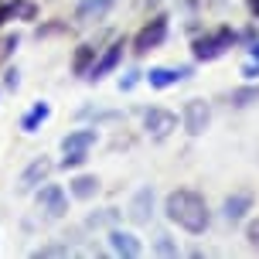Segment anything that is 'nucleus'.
I'll list each match as a JSON object with an SVG mask.
<instances>
[{
    "label": "nucleus",
    "instance_id": "nucleus-17",
    "mask_svg": "<svg viewBox=\"0 0 259 259\" xmlns=\"http://www.w3.org/2000/svg\"><path fill=\"white\" fill-rule=\"evenodd\" d=\"M92 65H96V48H92V45H78L75 58H72V72H75V75H89Z\"/></svg>",
    "mask_w": 259,
    "mask_h": 259
},
{
    "label": "nucleus",
    "instance_id": "nucleus-6",
    "mask_svg": "<svg viewBox=\"0 0 259 259\" xmlns=\"http://www.w3.org/2000/svg\"><path fill=\"white\" fill-rule=\"evenodd\" d=\"M38 208L48 215V219H65L68 215V194H65L62 184H48L38 191Z\"/></svg>",
    "mask_w": 259,
    "mask_h": 259
},
{
    "label": "nucleus",
    "instance_id": "nucleus-13",
    "mask_svg": "<svg viewBox=\"0 0 259 259\" xmlns=\"http://www.w3.org/2000/svg\"><path fill=\"white\" fill-rule=\"evenodd\" d=\"M48 116H52V103H45V99H41V103H34L24 113L21 130H24V133H38V126H45V123H48Z\"/></svg>",
    "mask_w": 259,
    "mask_h": 259
},
{
    "label": "nucleus",
    "instance_id": "nucleus-24",
    "mask_svg": "<svg viewBox=\"0 0 259 259\" xmlns=\"http://www.w3.org/2000/svg\"><path fill=\"white\" fill-rule=\"evenodd\" d=\"M17 82H21V78H17V68H11V72L4 75V85H7V89H17Z\"/></svg>",
    "mask_w": 259,
    "mask_h": 259
},
{
    "label": "nucleus",
    "instance_id": "nucleus-8",
    "mask_svg": "<svg viewBox=\"0 0 259 259\" xmlns=\"http://www.w3.org/2000/svg\"><path fill=\"white\" fill-rule=\"evenodd\" d=\"M123 48H126V41L116 38V41H113V45H109V48H106L103 55H99V58H96V65L89 68V75H85V78H96V82H99V78H106V75H109V72H113V68H116L119 62H123Z\"/></svg>",
    "mask_w": 259,
    "mask_h": 259
},
{
    "label": "nucleus",
    "instance_id": "nucleus-14",
    "mask_svg": "<svg viewBox=\"0 0 259 259\" xmlns=\"http://www.w3.org/2000/svg\"><path fill=\"white\" fill-rule=\"evenodd\" d=\"M68 191L75 194L78 201H89V198H96V191H99V178H96V174H78V178L68 181Z\"/></svg>",
    "mask_w": 259,
    "mask_h": 259
},
{
    "label": "nucleus",
    "instance_id": "nucleus-20",
    "mask_svg": "<svg viewBox=\"0 0 259 259\" xmlns=\"http://www.w3.org/2000/svg\"><path fill=\"white\" fill-rule=\"evenodd\" d=\"M252 99H259V89H235L232 92V106H246Z\"/></svg>",
    "mask_w": 259,
    "mask_h": 259
},
{
    "label": "nucleus",
    "instance_id": "nucleus-22",
    "mask_svg": "<svg viewBox=\"0 0 259 259\" xmlns=\"http://www.w3.org/2000/svg\"><path fill=\"white\" fill-rule=\"evenodd\" d=\"M246 239H249V246H256V249H259V219H252V222H249Z\"/></svg>",
    "mask_w": 259,
    "mask_h": 259
},
{
    "label": "nucleus",
    "instance_id": "nucleus-12",
    "mask_svg": "<svg viewBox=\"0 0 259 259\" xmlns=\"http://www.w3.org/2000/svg\"><path fill=\"white\" fill-rule=\"evenodd\" d=\"M113 4L116 0H82L75 7V17L82 21V24H92V21H103L106 14L113 11Z\"/></svg>",
    "mask_w": 259,
    "mask_h": 259
},
{
    "label": "nucleus",
    "instance_id": "nucleus-16",
    "mask_svg": "<svg viewBox=\"0 0 259 259\" xmlns=\"http://www.w3.org/2000/svg\"><path fill=\"white\" fill-rule=\"evenodd\" d=\"M249 208H252V194H232V198H225V219L242 222Z\"/></svg>",
    "mask_w": 259,
    "mask_h": 259
},
{
    "label": "nucleus",
    "instance_id": "nucleus-15",
    "mask_svg": "<svg viewBox=\"0 0 259 259\" xmlns=\"http://www.w3.org/2000/svg\"><path fill=\"white\" fill-rule=\"evenodd\" d=\"M150 208H154V191L150 188H140L133 205H130V219L133 222H150Z\"/></svg>",
    "mask_w": 259,
    "mask_h": 259
},
{
    "label": "nucleus",
    "instance_id": "nucleus-18",
    "mask_svg": "<svg viewBox=\"0 0 259 259\" xmlns=\"http://www.w3.org/2000/svg\"><path fill=\"white\" fill-rule=\"evenodd\" d=\"M68 252H72L68 246H41V249H34L31 256L34 259H48V256H68Z\"/></svg>",
    "mask_w": 259,
    "mask_h": 259
},
{
    "label": "nucleus",
    "instance_id": "nucleus-10",
    "mask_svg": "<svg viewBox=\"0 0 259 259\" xmlns=\"http://www.w3.org/2000/svg\"><path fill=\"white\" fill-rule=\"evenodd\" d=\"M52 160L48 157H38V160H31V167L21 174V191H31V188H38V184L48 181V174H52Z\"/></svg>",
    "mask_w": 259,
    "mask_h": 259
},
{
    "label": "nucleus",
    "instance_id": "nucleus-9",
    "mask_svg": "<svg viewBox=\"0 0 259 259\" xmlns=\"http://www.w3.org/2000/svg\"><path fill=\"white\" fill-rule=\"evenodd\" d=\"M109 246H113L116 256H126V259H137L143 252L140 239H137L133 232H123V229H113V232H109Z\"/></svg>",
    "mask_w": 259,
    "mask_h": 259
},
{
    "label": "nucleus",
    "instance_id": "nucleus-2",
    "mask_svg": "<svg viewBox=\"0 0 259 259\" xmlns=\"http://www.w3.org/2000/svg\"><path fill=\"white\" fill-rule=\"evenodd\" d=\"M99 143V130L96 126H85V130H72L68 137H62V167H82L85 160H89V150Z\"/></svg>",
    "mask_w": 259,
    "mask_h": 259
},
{
    "label": "nucleus",
    "instance_id": "nucleus-19",
    "mask_svg": "<svg viewBox=\"0 0 259 259\" xmlns=\"http://www.w3.org/2000/svg\"><path fill=\"white\" fill-rule=\"evenodd\" d=\"M24 17V21H34V14H38V7L34 4H27V0H14V17Z\"/></svg>",
    "mask_w": 259,
    "mask_h": 259
},
{
    "label": "nucleus",
    "instance_id": "nucleus-23",
    "mask_svg": "<svg viewBox=\"0 0 259 259\" xmlns=\"http://www.w3.org/2000/svg\"><path fill=\"white\" fill-rule=\"evenodd\" d=\"M11 17H14V4H4V7H0V27L7 24Z\"/></svg>",
    "mask_w": 259,
    "mask_h": 259
},
{
    "label": "nucleus",
    "instance_id": "nucleus-4",
    "mask_svg": "<svg viewBox=\"0 0 259 259\" xmlns=\"http://www.w3.org/2000/svg\"><path fill=\"white\" fill-rule=\"evenodd\" d=\"M167 14H157L154 21H147V24L137 31V38H133V52L137 55H147V52H154V48H160L164 41H167Z\"/></svg>",
    "mask_w": 259,
    "mask_h": 259
},
{
    "label": "nucleus",
    "instance_id": "nucleus-7",
    "mask_svg": "<svg viewBox=\"0 0 259 259\" xmlns=\"http://www.w3.org/2000/svg\"><path fill=\"white\" fill-rule=\"evenodd\" d=\"M184 130L191 133V137H201L208 130V123H211V106L205 103V99H191V103L184 106Z\"/></svg>",
    "mask_w": 259,
    "mask_h": 259
},
{
    "label": "nucleus",
    "instance_id": "nucleus-11",
    "mask_svg": "<svg viewBox=\"0 0 259 259\" xmlns=\"http://www.w3.org/2000/svg\"><path fill=\"white\" fill-rule=\"evenodd\" d=\"M184 75H188V68H167V65H157V68L147 72V82H150V89H170V85H178Z\"/></svg>",
    "mask_w": 259,
    "mask_h": 259
},
{
    "label": "nucleus",
    "instance_id": "nucleus-25",
    "mask_svg": "<svg viewBox=\"0 0 259 259\" xmlns=\"http://www.w3.org/2000/svg\"><path fill=\"white\" fill-rule=\"evenodd\" d=\"M249 11H252V14L259 17V0H249Z\"/></svg>",
    "mask_w": 259,
    "mask_h": 259
},
{
    "label": "nucleus",
    "instance_id": "nucleus-1",
    "mask_svg": "<svg viewBox=\"0 0 259 259\" xmlns=\"http://www.w3.org/2000/svg\"><path fill=\"white\" fill-rule=\"evenodd\" d=\"M164 215H167L178 229H184V232H191V235H201L208 229V222H211L208 201L198 191H191V188L170 191L167 198H164Z\"/></svg>",
    "mask_w": 259,
    "mask_h": 259
},
{
    "label": "nucleus",
    "instance_id": "nucleus-3",
    "mask_svg": "<svg viewBox=\"0 0 259 259\" xmlns=\"http://www.w3.org/2000/svg\"><path fill=\"white\" fill-rule=\"evenodd\" d=\"M232 45H235V31L222 27V31H211V34H201V38H194L191 55L198 58V62H215V58H222V55L229 52Z\"/></svg>",
    "mask_w": 259,
    "mask_h": 259
},
{
    "label": "nucleus",
    "instance_id": "nucleus-26",
    "mask_svg": "<svg viewBox=\"0 0 259 259\" xmlns=\"http://www.w3.org/2000/svg\"><path fill=\"white\" fill-rule=\"evenodd\" d=\"M252 58H259V45H256V48H252Z\"/></svg>",
    "mask_w": 259,
    "mask_h": 259
},
{
    "label": "nucleus",
    "instance_id": "nucleus-21",
    "mask_svg": "<svg viewBox=\"0 0 259 259\" xmlns=\"http://www.w3.org/2000/svg\"><path fill=\"white\" fill-rule=\"evenodd\" d=\"M154 249H157V252H164V256H178V252H181V249L174 246V242H170L167 235H157V242H154Z\"/></svg>",
    "mask_w": 259,
    "mask_h": 259
},
{
    "label": "nucleus",
    "instance_id": "nucleus-5",
    "mask_svg": "<svg viewBox=\"0 0 259 259\" xmlns=\"http://www.w3.org/2000/svg\"><path fill=\"white\" fill-rule=\"evenodd\" d=\"M143 130H147V137H154V140H164L170 137L174 130H178V116L164 109V106H150L147 113H143Z\"/></svg>",
    "mask_w": 259,
    "mask_h": 259
}]
</instances>
